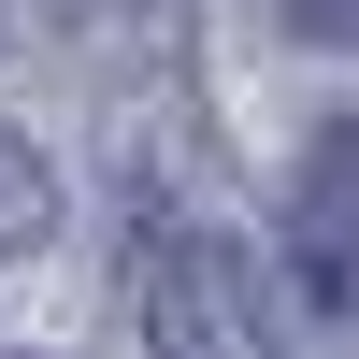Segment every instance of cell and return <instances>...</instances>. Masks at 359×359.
Instances as JSON below:
<instances>
[{
    "label": "cell",
    "instance_id": "277c9868",
    "mask_svg": "<svg viewBox=\"0 0 359 359\" xmlns=\"http://www.w3.org/2000/svg\"><path fill=\"white\" fill-rule=\"evenodd\" d=\"M287 43H359V0H273Z\"/></svg>",
    "mask_w": 359,
    "mask_h": 359
},
{
    "label": "cell",
    "instance_id": "3957f363",
    "mask_svg": "<svg viewBox=\"0 0 359 359\" xmlns=\"http://www.w3.org/2000/svg\"><path fill=\"white\" fill-rule=\"evenodd\" d=\"M43 216H57V172L29 158L15 130H0V259H15V245H43Z\"/></svg>",
    "mask_w": 359,
    "mask_h": 359
},
{
    "label": "cell",
    "instance_id": "7a4b0ae2",
    "mask_svg": "<svg viewBox=\"0 0 359 359\" xmlns=\"http://www.w3.org/2000/svg\"><path fill=\"white\" fill-rule=\"evenodd\" d=\"M287 273L316 316H359V115L302 144V187H287Z\"/></svg>",
    "mask_w": 359,
    "mask_h": 359
},
{
    "label": "cell",
    "instance_id": "6da1fadb",
    "mask_svg": "<svg viewBox=\"0 0 359 359\" xmlns=\"http://www.w3.org/2000/svg\"><path fill=\"white\" fill-rule=\"evenodd\" d=\"M144 345L158 359H259V316H245L230 245H201V230H158L144 245Z\"/></svg>",
    "mask_w": 359,
    "mask_h": 359
}]
</instances>
